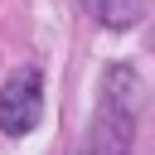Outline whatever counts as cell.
<instances>
[{
	"mask_svg": "<svg viewBox=\"0 0 155 155\" xmlns=\"http://www.w3.org/2000/svg\"><path fill=\"white\" fill-rule=\"evenodd\" d=\"M131 126H136V73L131 68H107L102 107H97V121H92V140H102L97 155H126Z\"/></svg>",
	"mask_w": 155,
	"mask_h": 155,
	"instance_id": "6da1fadb",
	"label": "cell"
},
{
	"mask_svg": "<svg viewBox=\"0 0 155 155\" xmlns=\"http://www.w3.org/2000/svg\"><path fill=\"white\" fill-rule=\"evenodd\" d=\"M44 116V78L39 68H15L0 87V131L5 136H29Z\"/></svg>",
	"mask_w": 155,
	"mask_h": 155,
	"instance_id": "7a4b0ae2",
	"label": "cell"
},
{
	"mask_svg": "<svg viewBox=\"0 0 155 155\" xmlns=\"http://www.w3.org/2000/svg\"><path fill=\"white\" fill-rule=\"evenodd\" d=\"M78 5L107 29H131L140 19V10H145V0H78Z\"/></svg>",
	"mask_w": 155,
	"mask_h": 155,
	"instance_id": "3957f363",
	"label": "cell"
}]
</instances>
